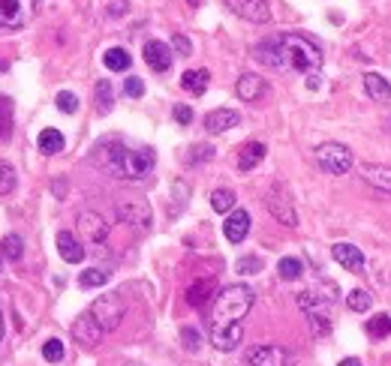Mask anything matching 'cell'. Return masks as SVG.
I'll use <instances>...</instances> for the list:
<instances>
[{"label": "cell", "mask_w": 391, "mask_h": 366, "mask_svg": "<svg viewBox=\"0 0 391 366\" xmlns=\"http://www.w3.org/2000/svg\"><path fill=\"white\" fill-rule=\"evenodd\" d=\"M112 106H114L112 81H109V78H103V81L96 84V111H99V114H109V111H112Z\"/></svg>", "instance_id": "31"}, {"label": "cell", "mask_w": 391, "mask_h": 366, "mask_svg": "<svg viewBox=\"0 0 391 366\" xmlns=\"http://www.w3.org/2000/svg\"><path fill=\"white\" fill-rule=\"evenodd\" d=\"M124 91H127V96H133V99H139V96H144V84H142V78H136V76H129V78L124 81Z\"/></svg>", "instance_id": "41"}, {"label": "cell", "mask_w": 391, "mask_h": 366, "mask_svg": "<svg viewBox=\"0 0 391 366\" xmlns=\"http://www.w3.org/2000/svg\"><path fill=\"white\" fill-rule=\"evenodd\" d=\"M0 270H4V258H0Z\"/></svg>", "instance_id": "49"}, {"label": "cell", "mask_w": 391, "mask_h": 366, "mask_svg": "<svg viewBox=\"0 0 391 366\" xmlns=\"http://www.w3.org/2000/svg\"><path fill=\"white\" fill-rule=\"evenodd\" d=\"M365 91L376 102H388L391 99V84H388V78L380 76V72H367V76H365Z\"/></svg>", "instance_id": "24"}, {"label": "cell", "mask_w": 391, "mask_h": 366, "mask_svg": "<svg viewBox=\"0 0 391 366\" xmlns=\"http://www.w3.org/2000/svg\"><path fill=\"white\" fill-rule=\"evenodd\" d=\"M361 178H365L373 189L391 195V168H385V166H361Z\"/></svg>", "instance_id": "22"}, {"label": "cell", "mask_w": 391, "mask_h": 366, "mask_svg": "<svg viewBox=\"0 0 391 366\" xmlns=\"http://www.w3.org/2000/svg\"><path fill=\"white\" fill-rule=\"evenodd\" d=\"M9 123H12V106H9L6 99H0V136H6L9 129H12Z\"/></svg>", "instance_id": "40"}, {"label": "cell", "mask_w": 391, "mask_h": 366, "mask_svg": "<svg viewBox=\"0 0 391 366\" xmlns=\"http://www.w3.org/2000/svg\"><path fill=\"white\" fill-rule=\"evenodd\" d=\"M244 340V327L241 325H232V327H223V330H211V345L217 351H235Z\"/></svg>", "instance_id": "19"}, {"label": "cell", "mask_w": 391, "mask_h": 366, "mask_svg": "<svg viewBox=\"0 0 391 366\" xmlns=\"http://www.w3.org/2000/svg\"><path fill=\"white\" fill-rule=\"evenodd\" d=\"M208 81H211V76H208V69H187L184 76H181V87L187 93H193V96H202L208 91Z\"/></svg>", "instance_id": "23"}, {"label": "cell", "mask_w": 391, "mask_h": 366, "mask_svg": "<svg viewBox=\"0 0 391 366\" xmlns=\"http://www.w3.org/2000/svg\"><path fill=\"white\" fill-rule=\"evenodd\" d=\"M4 330H6V327H4V315H0V340H4Z\"/></svg>", "instance_id": "47"}, {"label": "cell", "mask_w": 391, "mask_h": 366, "mask_svg": "<svg viewBox=\"0 0 391 366\" xmlns=\"http://www.w3.org/2000/svg\"><path fill=\"white\" fill-rule=\"evenodd\" d=\"M16 183H19L16 168H12L9 163H4V159H0V195H9L12 189H16Z\"/></svg>", "instance_id": "34"}, {"label": "cell", "mask_w": 391, "mask_h": 366, "mask_svg": "<svg viewBox=\"0 0 391 366\" xmlns=\"http://www.w3.org/2000/svg\"><path fill=\"white\" fill-rule=\"evenodd\" d=\"M331 255H335V261L340 268L352 270V273H365V253L358 250V246L352 243H335L331 246Z\"/></svg>", "instance_id": "15"}, {"label": "cell", "mask_w": 391, "mask_h": 366, "mask_svg": "<svg viewBox=\"0 0 391 366\" xmlns=\"http://www.w3.org/2000/svg\"><path fill=\"white\" fill-rule=\"evenodd\" d=\"M54 102H57V108H61L64 114H76V111H79V96L69 93V91H61Z\"/></svg>", "instance_id": "37"}, {"label": "cell", "mask_w": 391, "mask_h": 366, "mask_svg": "<svg viewBox=\"0 0 391 366\" xmlns=\"http://www.w3.org/2000/svg\"><path fill=\"white\" fill-rule=\"evenodd\" d=\"M253 57L277 72H301V76H316L322 66L320 46L301 34L268 36L253 49Z\"/></svg>", "instance_id": "1"}, {"label": "cell", "mask_w": 391, "mask_h": 366, "mask_svg": "<svg viewBox=\"0 0 391 366\" xmlns=\"http://www.w3.org/2000/svg\"><path fill=\"white\" fill-rule=\"evenodd\" d=\"M103 63H106V69H112V72H127L129 63H133V57H129L127 49H109V51L103 54Z\"/></svg>", "instance_id": "26"}, {"label": "cell", "mask_w": 391, "mask_h": 366, "mask_svg": "<svg viewBox=\"0 0 391 366\" xmlns=\"http://www.w3.org/2000/svg\"><path fill=\"white\" fill-rule=\"evenodd\" d=\"M109 280H112L109 270H103V268H91V270H81L79 285H81V288H99V285H106Z\"/></svg>", "instance_id": "29"}, {"label": "cell", "mask_w": 391, "mask_h": 366, "mask_svg": "<svg viewBox=\"0 0 391 366\" xmlns=\"http://www.w3.org/2000/svg\"><path fill=\"white\" fill-rule=\"evenodd\" d=\"M235 270L244 273V276H247V273H259V270H262V261H259V258H241L238 265H235Z\"/></svg>", "instance_id": "42"}, {"label": "cell", "mask_w": 391, "mask_h": 366, "mask_svg": "<svg viewBox=\"0 0 391 366\" xmlns=\"http://www.w3.org/2000/svg\"><path fill=\"white\" fill-rule=\"evenodd\" d=\"M172 195H175V208H172V213L181 210L184 204H187V195H190V186H187L184 181H175L172 183Z\"/></svg>", "instance_id": "38"}, {"label": "cell", "mask_w": 391, "mask_h": 366, "mask_svg": "<svg viewBox=\"0 0 391 366\" xmlns=\"http://www.w3.org/2000/svg\"><path fill=\"white\" fill-rule=\"evenodd\" d=\"M346 306H350L352 312H367L370 306H373V298L367 295L365 288H355V291H350V295H346Z\"/></svg>", "instance_id": "33"}, {"label": "cell", "mask_w": 391, "mask_h": 366, "mask_svg": "<svg viewBox=\"0 0 391 366\" xmlns=\"http://www.w3.org/2000/svg\"><path fill=\"white\" fill-rule=\"evenodd\" d=\"M24 255V240L19 234H6L4 240H0V258H9V261H19Z\"/></svg>", "instance_id": "28"}, {"label": "cell", "mask_w": 391, "mask_h": 366, "mask_svg": "<svg viewBox=\"0 0 391 366\" xmlns=\"http://www.w3.org/2000/svg\"><path fill=\"white\" fill-rule=\"evenodd\" d=\"M42 357H46L49 363H61V360H64V342H61V340L42 342Z\"/></svg>", "instance_id": "36"}, {"label": "cell", "mask_w": 391, "mask_h": 366, "mask_svg": "<svg viewBox=\"0 0 391 366\" xmlns=\"http://www.w3.org/2000/svg\"><path fill=\"white\" fill-rule=\"evenodd\" d=\"M277 273H280V280H286V283H292V280H298V276L304 273V265H301V258H280V265H277Z\"/></svg>", "instance_id": "32"}, {"label": "cell", "mask_w": 391, "mask_h": 366, "mask_svg": "<svg viewBox=\"0 0 391 366\" xmlns=\"http://www.w3.org/2000/svg\"><path fill=\"white\" fill-rule=\"evenodd\" d=\"M235 93H238L244 102H256L259 96L265 93V78L253 76V72H244V76L238 78V84H235Z\"/></svg>", "instance_id": "20"}, {"label": "cell", "mask_w": 391, "mask_h": 366, "mask_svg": "<svg viewBox=\"0 0 391 366\" xmlns=\"http://www.w3.org/2000/svg\"><path fill=\"white\" fill-rule=\"evenodd\" d=\"M238 123H241V114L235 108H214L211 114H205V129L211 136H220V133H226V129L238 126Z\"/></svg>", "instance_id": "17"}, {"label": "cell", "mask_w": 391, "mask_h": 366, "mask_svg": "<svg viewBox=\"0 0 391 366\" xmlns=\"http://www.w3.org/2000/svg\"><path fill=\"white\" fill-rule=\"evenodd\" d=\"M253 300H256V291L250 285H229L223 288L214 300V310H211V330H223L232 325H241L244 315L253 310Z\"/></svg>", "instance_id": "3"}, {"label": "cell", "mask_w": 391, "mask_h": 366, "mask_svg": "<svg viewBox=\"0 0 391 366\" xmlns=\"http://www.w3.org/2000/svg\"><path fill=\"white\" fill-rule=\"evenodd\" d=\"M57 253H61V258L66 261V265H81L84 246L76 240V234L72 231H57Z\"/></svg>", "instance_id": "18"}, {"label": "cell", "mask_w": 391, "mask_h": 366, "mask_svg": "<svg viewBox=\"0 0 391 366\" xmlns=\"http://www.w3.org/2000/svg\"><path fill=\"white\" fill-rule=\"evenodd\" d=\"M36 148H39V153H46V156L61 153L64 151V136L57 133V129H42L39 138H36Z\"/></svg>", "instance_id": "25"}, {"label": "cell", "mask_w": 391, "mask_h": 366, "mask_svg": "<svg viewBox=\"0 0 391 366\" xmlns=\"http://www.w3.org/2000/svg\"><path fill=\"white\" fill-rule=\"evenodd\" d=\"M172 49H175L178 54H190L193 46H190V39H187L184 34H175V39H172Z\"/></svg>", "instance_id": "44"}, {"label": "cell", "mask_w": 391, "mask_h": 366, "mask_svg": "<svg viewBox=\"0 0 391 366\" xmlns=\"http://www.w3.org/2000/svg\"><path fill=\"white\" fill-rule=\"evenodd\" d=\"M335 300H337V285L335 283H322V291L307 288V291H301L298 295V306L304 310V315H307L313 336H325L331 330L328 310L335 306Z\"/></svg>", "instance_id": "4"}, {"label": "cell", "mask_w": 391, "mask_h": 366, "mask_svg": "<svg viewBox=\"0 0 391 366\" xmlns=\"http://www.w3.org/2000/svg\"><path fill=\"white\" fill-rule=\"evenodd\" d=\"M187 4H190V6H199V0H187Z\"/></svg>", "instance_id": "48"}, {"label": "cell", "mask_w": 391, "mask_h": 366, "mask_svg": "<svg viewBox=\"0 0 391 366\" xmlns=\"http://www.w3.org/2000/svg\"><path fill=\"white\" fill-rule=\"evenodd\" d=\"M181 340H184V348H187V351H199L202 336H199L196 327H184V330H181Z\"/></svg>", "instance_id": "39"}, {"label": "cell", "mask_w": 391, "mask_h": 366, "mask_svg": "<svg viewBox=\"0 0 391 366\" xmlns=\"http://www.w3.org/2000/svg\"><path fill=\"white\" fill-rule=\"evenodd\" d=\"M34 19V0H0V34H12Z\"/></svg>", "instance_id": "6"}, {"label": "cell", "mask_w": 391, "mask_h": 366, "mask_svg": "<svg viewBox=\"0 0 391 366\" xmlns=\"http://www.w3.org/2000/svg\"><path fill=\"white\" fill-rule=\"evenodd\" d=\"M265 204H268V210L274 213V219H280V223H283L286 228H295V225H298V216H295L292 201H289V195L283 193L280 186H274V189H271L268 198H265Z\"/></svg>", "instance_id": "11"}, {"label": "cell", "mask_w": 391, "mask_h": 366, "mask_svg": "<svg viewBox=\"0 0 391 366\" xmlns=\"http://www.w3.org/2000/svg\"><path fill=\"white\" fill-rule=\"evenodd\" d=\"M247 363L250 366H286L289 355L280 345H256L247 351Z\"/></svg>", "instance_id": "14"}, {"label": "cell", "mask_w": 391, "mask_h": 366, "mask_svg": "<svg viewBox=\"0 0 391 366\" xmlns=\"http://www.w3.org/2000/svg\"><path fill=\"white\" fill-rule=\"evenodd\" d=\"M337 366H361V360H358V357H346V360H340Z\"/></svg>", "instance_id": "46"}, {"label": "cell", "mask_w": 391, "mask_h": 366, "mask_svg": "<svg viewBox=\"0 0 391 366\" xmlns=\"http://www.w3.org/2000/svg\"><path fill=\"white\" fill-rule=\"evenodd\" d=\"M214 156V148H208V144H196L193 153L187 156V163H199V159H211Z\"/></svg>", "instance_id": "43"}, {"label": "cell", "mask_w": 391, "mask_h": 366, "mask_svg": "<svg viewBox=\"0 0 391 366\" xmlns=\"http://www.w3.org/2000/svg\"><path fill=\"white\" fill-rule=\"evenodd\" d=\"M76 225H79L81 240L91 243V246L106 243V238H109V223L99 213H94V210H81L79 219H76Z\"/></svg>", "instance_id": "9"}, {"label": "cell", "mask_w": 391, "mask_h": 366, "mask_svg": "<svg viewBox=\"0 0 391 366\" xmlns=\"http://www.w3.org/2000/svg\"><path fill=\"white\" fill-rule=\"evenodd\" d=\"M211 208L217 213L235 210V193H232V189H214V193H211Z\"/></svg>", "instance_id": "30"}, {"label": "cell", "mask_w": 391, "mask_h": 366, "mask_svg": "<svg viewBox=\"0 0 391 366\" xmlns=\"http://www.w3.org/2000/svg\"><path fill=\"white\" fill-rule=\"evenodd\" d=\"M223 234H226V240L229 243H241L244 238L250 234V213L247 210H232L226 216V223H223Z\"/></svg>", "instance_id": "16"}, {"label": "cell", "mask_w": 391, "mask_h": 366, "mask_svg": "<svg viewBox=\"0 0 391 366\" xmlns=\"http://www.w3.org/2000/svg\"><path fill=\"white\" fill-rule=\"evenodd\" d=\"M211 291H214V280L193 283L190 288H187V303H190V306H202V303H208Z\"/></svg>", "instance_id": "27"}, {"label": "cell", "mask_w": 391, "mask_h": 366, "mask_svg": "<svg viewBox=\"0 0 391 366\" xmlns=\"http://www.w3.org/2000/svg\"><path fill=\"white\" fill-rule=\"evenodd\" d=\"M265 159V144L262 141H247L238 153V171H253Z\"/></svg>", "instance_id": "21"}, {"label": "cell", "mask_w": 391, "mask_h": 366, "mask_svg": "<svg viewBox=\"0 0 391 366\" xmlns=\"http://www.w3.org/2000/svg\"><path fill=\"white\" fill-rule=\"evenodd\" d=\"M103 327L96 325V318L91 312H84L76 318V325H72V340H76L81 348H94L99 340H103Z\"/></svg>", "instance_id": "12"}, {"label": "cell", "mask_w": 391, "mask_h": 366, "mask_svg": "<svg viewBox=\"0 0 391 366\" xmlns=\"http://www.w3.org/2000/svg\"><path fill=\"white\" fill-rule=\"evenodd\" d=\"M175 121L181 123V126H187L193 121V108L190 106H175Z\"/></svg>", "instance_id": "45"}, {"label": "cell", "mask_w": 391, "mask_h": 366, "mask_svg": "<svg viewBox=\"0 0 391 366\" xmlns=\"http://www.w3.org/2000/svg\"><path fill=\"white\" fill-rule=\"evenodd\" d=\"M226 6L244 21H253V24L271 21V6L265 0H226Z\"/></svg>", "instance_id": "10"}, {"label": "cell", "mask_w": 391, "mask_h": 366, "mask_svg": "<svg viewBox=\"0 0 391 366\" xmlns=\"http://www.w3.org/2000/svg\"><path fill=\"white\" fill-rule=\"evenodd\" d=\"M157 156L151 148H127V144L114 141L103 148V168L118 181H142L148 178Z\"/></svg>", "instance_id": "2"}, {"label": "cell", "mask_w": 391, "mask_h": 366, "mask_svg": "<svg viewBox=\"0 0 391 366\" xmlns=\"http://www.w3.org/2000/svg\"><path fill=\"white\" fill-rule=\"evenodd\" d=\"M88 312L96 318V325L103 327V330H114L124 321L127 306H124V300L118 295H103V298L94 300V306H91Z\"/></svg>", "instance_id": "8"}, {"label": "cell", "mask_w": 391, "mask_h": 366, "mask_svg": "<svg viewBox=\"0 0 391 366\" xmlns=\"http://www.w3.org/2000/svg\"><path fill=\"white\" fill-rule=\"evenodd\" d=\"M367 333L370 336H380V340H382V336H391V315H376V318H370L367 321Z\"/></svg>", "instance_id": "35"}, {"label": "cell", "mask_w": 391, "mask_h": 366, "mask_svg": "<svg viewBox=\"0 0 391 366\" xmlns=\"http://www.w3.org/2000/svg\"><path fill=\"white\" fill-rule=\"evenodd\" d=\"M114 216L127 225H136V228H151V223H154L151 204L139 195H121L114 201Z\"/></svg>", "instance_id": "5"}, {"label": "cell", "mask_w": 391, "mask_h": 366, "mask_svg": "<svg viewBox=\"0 0 391 366\" xmlns=\"http://www.w3.org/2000/svg\"><path fill=\"white\" fill-rule=\"evenodd\" d=\"M316 163H320V168L328 174H346L352 168V153L346 144L328 141V144H320V148H316Z\"/></svg>", "instance_id": "7"}, {"label": "cell", "mask_w": 391, "mask_h": 366, "mask_svg": "<svg viewBox=\"0 0 391 366\" xmlns=\"http://www.w3.org/2000/svg\"><path fill=\"white\" fill-rule=\"evenodd\" d=\"M144 63H148L154 72H169L172 69V61H175V54H172V49L166 46L163 39H151L144 42Z\"/></svg>", "instance_id": "13"}]
</instances>
